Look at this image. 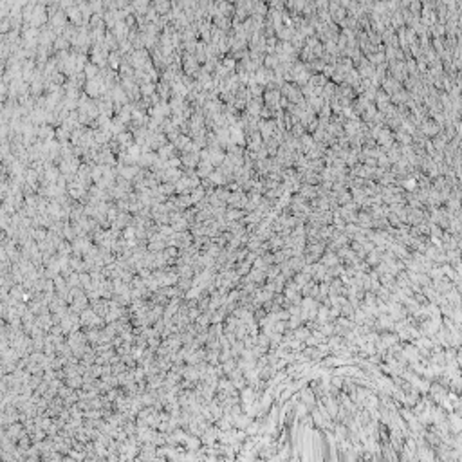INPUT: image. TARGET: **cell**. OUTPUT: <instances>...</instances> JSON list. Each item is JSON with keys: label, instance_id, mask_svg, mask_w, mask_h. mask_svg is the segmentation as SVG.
I'll list each match as a JSON object with an SVG mask.
<instances>
[{"label": "cell", "instance_id": "6da1fadb", "mask_svg": "<svg viewBox=\"0 0 462 462\" xmlns=\"http://www.w3.org/2000/svg\"><path fill=\"white\" fill-rule=\"evenodd\" d=\"M71 20H69V16H67V13L63 9H54V11H49V22L47 25L54 31L56 34H61L63 33V29L67 27V24H69Z\"/></svg>", "mask_w": 462, "mask_h": 462}, {"label": "cell", "instance_id": "7a4b0ae2", "mask_svg": "<svg viewBox=\"0 0 462 462\" xmlns=\"http://www.w3.org/2000/svg\"><path fill=\"white\" fill-rule=\"evenodd\" d=\"M183 69L186 74L190 76H195L201 69H199V60L197 56H195L194 52H186L183 58Z\"/></svg>", "mask_w": 462, "mask_h": 462}]
</instances>
